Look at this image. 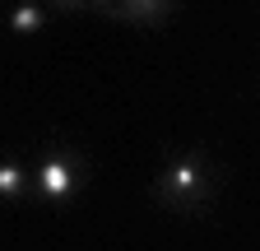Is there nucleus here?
<instances>
[{
	"instance_id": "obj_5",
	"label": "nucleus",
	"mask_w": 260,
	"mask_h": 251,
	"mask_svg": "<svg viewBox=\"0 0 260 251\" xmlns=\"http://www.w3.org/2000/svg\"><path fill=\"white\" fill-rule=\"evenodd\" d=\"M28 186H32V177H28L23 163H14V159L0 163V200H5V205L23 200V196H28Z\"/></svg>"
},
{
	"instance_id": "obj_1",
	"label": "nucleus",
	"mask_w": 260,
	"mask_h": 251,
	"mask_svg": "<svg viewBox=\"0 0 260 251\" xmlns=\"http://www.w3.org/2000/svg\"><path fill=\"white\" fill-rule=\"evenodd\" d=\"M153 196L168 205V209H205L209 196H214L209 163L200 159V153H181V159H172L168 168L158 172Z\"/></svg>"
},
{
	"instance_id": "obj_4",
	"label": "nucleus",
	"mask_w": 260,
	"mask_h": 251,
	"mask_svg": "<svg viewBox=\"0 0 260 251\" xmlns=\"http://www.w3.org/2000/svg\"><path fill=\"white\" fill-rule=\"evenodd\" d=\"M47 23H51V10H47V5H14V10L5 14V28H10V33H19V38L42 33Z\"/></svg>"
},
{
	"instance_id": "obj_3",
	"label": "nucleus",
	"mask_w": 260,
	"mask_h": 251,
	"mask_svg": "<svg viewBox=\"0 0 260 251\" xmlns=\"http://www.w3.org/2000/svg\"><path fill=\"white\" fill-rule=\"evenodd\" d=\"M98 14H112L116 23H144V28H158L177 14V5L168 0H107V5H88Z\"/></svg>"
},
{
	"instance_id": "obj_2",
	"label": "nucleus",
	"mask_w": 260,
	"mask_h": 251,
	"mask_svg": "<svg viewBox=\"0 0 260 251\" xmlns=\"http://www.w3.org/2000/svg\"><path fill=\"white\" fill-rule=\"evenodd\" d=\"M79 186H84V163L75 159V153H65V149L47 153V159L38 163V172H32V191H38L42 200H51V205L70 200Z\"/></svg>"
}]
</instances>
